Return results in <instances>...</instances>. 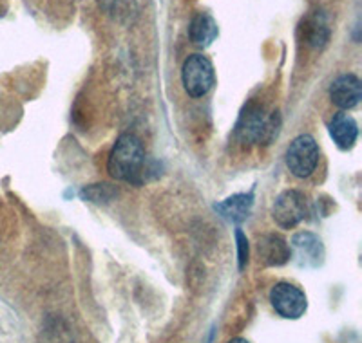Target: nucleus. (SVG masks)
Wrapping results in <instances>:
<instances>
[{"mask_svg": "<svg viewBox=\"0 0 362 343\" xmlns=\"http://www.w3.org/2000/svg\"><path fill=\"white\" fill-rule=\"evenodd\" d=\"M115 190L109 184H93L82 190L83 199L90 200V203H107L115 197Z\"/></svg>", "mask_w": 362, "mask_h": 343, "instance_id": "obj_16", "label": "nucleus"}, {"mask_svg": "<svg viewBox=\"0 0 362 343\" xmlns=\"http://www.w3.org/2000/svg\"><path fill=\"white\" fill-rule=\"evenodd\" d=\"M329 136L334 139V143L342 150H348L355 145L358 136L357 121L346 112H337L329 121Z\"/></svg>", "mask_w": 362, "mask_h": 343, "instance_id": "obj_8", "label": "nucleus"}, {"mask_svg": "<svg viewBox=\"0 0 362 343\" xmlns=\"http://www.w3.org/2000/svg\"><path fill=\"white\" fill-rule=\"evenodd\" d=\"M329 98L342 111H350L362 98V85L355 74H341L329 87Z\"/></svg>", "mask_w": 362, "mask_h": 343, "instance_id": "obj_7", "label": "nucleus"}, {"mask_svg": "<svg viewBox=\"0 0 362 343\" xmlns=\"http://www.w3.org/2000/svg\"><path fill=\"white\" fill-rule=\"evenodd\" d=\"M181 82L187 95L192 98H203L214 87L216 74L212 61L203 54H190L181 67Z\"/></svg>", "mask_w": 362, "mask_h": 343, "instance_id": "obj_2", "label": "nucleus"}, {"mask_svg": "<svg viewBox=\"0 0 362 343\" xmlns=\"http://www.w3.org/2000/svg\"><path fill=\"white\" fill-rule=\"evenodd\" d=\"M252 205H254V195L252 193H238V195H232L226 200H223L221 205L216 206V210L223 217H226V219H230L234 222H241L248 217Z\"/></svg>", "mask_w": 362, "mask_h": 343, "instance_id": "obj_11", "label": "nucleus"}, {"mask_svg": "<svg viewBox=\"0 0 362 343\" xmlns=\"http://www.w3.org/2000/svg\"><path fill=\"white\" fill-rule=\"evenodd\" d=\"M276 134L274 118L264 114L263 109L250 105L241 114L238 123V136L243 143H264Z\"/></svg>", "mask_w": 362, "mask_h": 343, "instance_id": "obj_5", "label": "nucleus"}, {"mask_svg": "<svg viewBox=\"0 0 362 343\" xmlns=\"http://www.w3.org/2000/svg\"><path fill=\"white\" fill-rule=\"evenodd\" d=\"M293 248L297 249V253H299V257L303 258V260L308 264V262H312V264H317V262L321 260L322 257V244L321 241L313 235V233H297L296 237H293L292 241Z\"/></svg>", "mask_w": 362, "mask_h": 343, "instance_id": "obj_13", "label": "nucleus"}, {"mask_svg": "<svg viewBox=\"0 0 362 343\" xmlns=\"http://www.w3.org/2000/svg\"><path fill=\"white\" fill-rule=\"evenodd\" d=\"M329 40V25L322 15H315L308 28V44L313 47H322Z\"/></svg>", "mask_w": 362, "mask_h": 343, "instance_id": "obj_15", "label": "nucleus"}, {"mask_svg": "<svg viewBox=\"0 0 362 343\" xmlns=\"http://www.w3.org/2000/svg\"><path fill=\"white\" fill-rule=\"evenodd\" d=\"M308 215V203L306 197L299 190H286L276 199L272 206V217L274 221L284 229L296 228Z\"/></svg>", "mask_w": 362, "mask_h": 343, "instance_id": "obj_4", "label": "nucleus"}, {"mask_svg": "<svg viewBox=\"0 0 362 343\" xmlns=\"http://www.w3.org/2000/svg\"><path fill=\"white\" fill-rule=\"evenodd\" d=\"M319 163V147L308 134L297 136L286 150V164L296 177H310Z\"/></svg>", "mask_w": 362, "mask_h": 343, "instance_id": "obj_3", "label": "nucleus"}, {"mask_svg": "<svg viewBox=\"0 0 362 343\" xmlns=\"http://www.w3.org/2000/svg\"><path fill=\"white\" fill-rule=\"evenodd\" d=\"M257 251H259V257L268 266H283L284 262H288L290 255H292L288 242L279 237V235H264V237H261L259 242H257Z\"/></svg>", "mask_w": 362, "mask_h": 343, "instance_id": "obj_9", "label": "nucleus"}, {"mask_svg": "<svg viewBox=\"0 0 362 343\" xmlns=\"http://www.w3.org/2000/svg\"><path fill=\"white\" fill-rule=\"evenodd\" d=\"M189 37L199 47H209L218 38V22L209 13H198L190 20Z\"/></svg>", "mask_w": 362, "mask_h": 343, "instance_id": "obj_10", "label": "nucleus"}, {"mask_svg": "<svg viewBox=\"0 0 362 343\" xmlns=\"http://www.w3.org/2000/svg\"><path fill=\"white\" fill-rule=\"evenodd\" d=\"M98 4L105 15H109L118 24L129 25L138 17L136 0H98Z\"/></svg>", "mask_w": 362, "mask_h": 343, "instance_id": "obj_12", "label": "nucleus"}, {"mask_svg": "<svg viewBox=\"0 0 362 343\" xmlns=\"http://www.w3.org/2000/svg\"><path fill=\"white\" fill-rule=\"evenodd\" d=\"M107 170L115 179L140 186L147 181V155L141 141L132 134H122L107 160Z\"/></svg>", "mask_w": 362, "mask_h": 343, "instance_id": "obj_1", "label": "nucleus"}, {"mask_svg": "<svg viewBox=\"0 0 362 343\" xmlns=\"http://www.w3.org/2000/svg\"><path fill=\"white\" fill-rule=\"evenodd\" d=\"M270 303L279 316L286 320H297L306 313V294L290 282H279L272 287Z\"/></svg>", "mask_w": 362, "mask_h": 343, "instance_id": "obj_6", "label": "nucleus"}, {"mask_svg": "<svg viewBox=\"0 0 362 343\" xmlns=\"http://www.w3.org/2000/svg\"><path fill=\"white\" fill-rule=\"evenodd\" d=\"M42 343H71V332L66 322L60 318H49L42 329Z\"/></svg>", "mask_w": 362, "mask_h": 343, "instance_id": "obj_14", "label": "nucleus"}, {"mask_svg": "<svg viewBox=\"0 0 362 343\" xmlns=\"http://www.w3.org/2000/svg\"><path fill=\"white\" fill-rule=\"evenodd\" d=\"M228 343H250V342H248V339H245V338H232Z\"/></svg>", "mask_w": 362, "mask_h": 343, "instance_id": "obj_18", "label": "nucleus"}, {"mask_svg": "<svg viewBox=\"0 0 362 343\" xmlns=\"http://www.w3.org/2000/svg\"><path fill=\"white\" fill-rule=\"evenodd\" d=\"M235 239H238L239 270H245V266H247V262H248V241L241 229H238V231H235Z\"/></svg>", "mask_w": 362, "mask_h": 343, "instance_id": "obj_17", "label": "nucleus"}]
</instances>
